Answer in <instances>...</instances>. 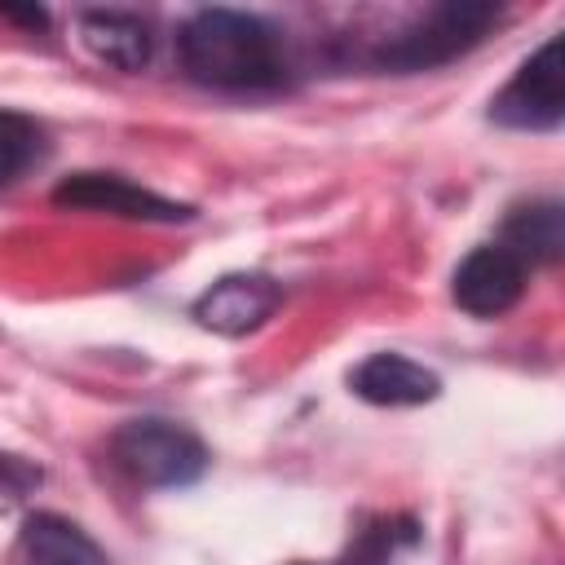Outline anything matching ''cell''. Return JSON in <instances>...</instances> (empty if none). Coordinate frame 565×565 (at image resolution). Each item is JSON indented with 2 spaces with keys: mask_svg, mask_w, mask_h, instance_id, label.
<instances>
[{
  "mask_svg": "<svg viewBox=\"0 0 565 565\" xmlns=\"http://www.w3.org/2000/svg\"><path fill=\"white\" fill-rule=\"evenodd\" d=\"M177 57L190 79L207 88H278L287 79V62L278 53V35L256 13L238 9H199L177 31Z\"/></svg>",
  "mask_w": 565,
  "mask_h": 565,
  "instance_id": "cell-1",
  "label": "cell"
},
{
  "mask_svg": "<svg viewBox=\"0 0 565 565\" xmlns=\"http://www.w3.org/2000/svg\"><path fill=\"white\" fill-rule=\"evenodd\" d=\"M499 18V4L490 0H441L424 13H415L397 35H388L375 49V66L388 71H428L459 53H468L490 22Z\"/></svg>",
  "mask_w": 565,
  "mask_h": 565,
  "instance_id": "cell-2",
  "label": "cell"
},
{
  "mask_svg": "<svg viewBox=\"0 0 565 565\" xmlns=\"http://www.w3.org/2000/svg\"><path fill=\"white\" fill-rule=\"evenodd\" d=\"M110 450L119 459V468L154 490H177L203 477L207 468V446L177 419H159V415H141L115 428Z\"/></svg>",
  "mask_w": 565,
  "mask_h": 565,
  "instance_id": "cell-3",
  "label": "cell"
},
{
  "mask_svg": "<svg viewBox=\"0 0 565 565\" xmlns=\"http://www.w3.org/2000/svg\"><path fill=\"white\" fill-rule=\"evenodd\" d=\"M490 119L503 128H521V132H547L565 119V62H561V35L543 40V49H534L516 75L494 93L490 102Z\"/></svg>",
  "mask_w": 565,
  "mask_h": 565,
  "instance_id": "cell-4",
  "label": "cell"
},
{
  "mask_svg": "<svg viewBox=\"0 0 565 565\" xmlns=\"http://www.w3.org/2000/svg\"><path fill=\"white\" fill-rule=\"evenodd\" d=\"M53 203L71 212H110L124 221H190L194 216V207L172 203L119 172H71L66 181H57Z\"/></svg>",
  "mask_w": 565,
  "mask_h": 565,
  "instance_id": "cell-5",
  "label": "cell"
},
{
  "mask_svg": "<svg viewBox=\"0 0 565 565\" xmlns=\"http://www.w3.org/2000/svg\"><path fill=\"white\" fill-rule=\"evenodd\" d=\"M525 274H530V265L516 252H508L503 243H481L455 265L450 296L472 318H503L521 300Z\"/></svg>",
  "mask_w": 565,
  "mask_h": 565,
  "instance_id": "cell-6",
  "label": "cell"
},
{
  "mask_svg": "<svg viewBox=\"0 0 565 565\" xmlns=\"http://www.w3.org/2000/svg\"><path fill=\"white\" fill-rule=\"evenodd\" d=\"M282 305V287L269 274H225L190 305L194 322L216 335H247Z\"/></svg>",
  "mask_w": 565,
  "mask_h": 565,
  "instance_id": "cell-7",
  "label": "cell"
},
{
  "mask_svg": "<svg viewBox=\"0 0 565 565\" xmlns=\"http://www.w3.org/2000/svg\"><path fill=\"white\" fill-rule=\"evenodd\" d=\"M349 388L371 406H424L441 393V380L406 353H371L349 371Z\"/></svg>",
  "mask_w": 565,
  "mask_h": 565,
  "instance_id": "cell-8",
  "label": "cell"
},
{
  "mask_svg": "<svg viewBox=\"0 0 565 565\" xmlns=\"http://www.w3.org/2000/svg\"><path fill=\"white\" fill-rule=\"evenodd\" d=\"M79 26V44L110 71H141L154 53V35L150 22H141L137 13L124 9H84L75 18Z\"/></svg>",
  "mask_w": 565,
  "mask_h": 565,
  "instance_id": "cell-9",
  "label": "cell"
},
{
  "mask_svg": "<svg viewBox=\"0 0 565 565\" xmlns=\"http://www.w3.org/2000/svg\"><path fill=\"white\" fill-rule=\"evenodd\" d=\"M22 556L26 565H110L106 552L66 516L35 512L22 525Z\"/></svg>",
  "mask_w": 565,
  "mask_h": 565,
  "instance_id": "cell-10",
  "label": "cell"
},
{
  "mask_svg": "<svg viewBox=\"0 0 565 565\" xmlns=\"http://www.w3.org/2000/svg\"><path fill=\"white\" fill-rule=\"evenodd\" d=\"M499 243L508 252H516L525 265L561 260V252H565V212H561V203L556 199H539V203L516 207L503 221V238Z\"/></svg>",
  "mask_w": 565,
  "mask_h": 565,
  "instance_id": "cell-11",
  "label": "cell"
},
{
  "mask_svg": "<svg viewBox=\"0 0 565 565\" xmlns=\"http://www.w3.org/2000/svg\"><path fill=\"white\" fill-rule=\"evenodd\" d=\"M40 141H44V132L31 115L0 106V185L13 181L18 172H26L40 159Z\"/></svg>",
  "mask_w": 565,
  "mask_h": 565,
  "instance_id": "cell-12",
  "label": "cell"
},
{
  "mask_svg": "<svg viewBox=\"0 0 565 565\" xmlns=\"http://www.w3.org/2000/svg\"><path fill=\"white\" fill-rule=\"evenodd\" d=\"M415 530H397V521H375L366 530H358V539L349 543V552L335 561V565H393V552L397 543H411Z\"/></svg>",
  "mask_w": 565,
  "mask_h": 565,
  "instance_id": "cell-13",
  "label": "cell"
},
{
  "mask_svg": "<svg viewBox=\"0 0 565 565\" xmlns=\"http://www.w3.org/2000/svg\"><path fill=\"white\" fill-rule=\"evenodd\" d=\"M0 18H13V22H26V26H44V9H0Z\"/></svg>",
  "mask_w": 565,
  "mask_h": 565,
  "instance_id": "cell-14",
  "label": "cell"
}]
</instances>
